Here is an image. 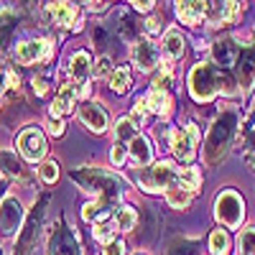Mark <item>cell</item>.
I'll use <instances>...</instances> for the list:
<instances>
[{
	"label": "cell",
	"instance_id": "cell-35",
	"mask_svg": "<svg viewBox=\"0 0 255 255\" xmlns=\"http://www.w3.org/2000/svg\"><path fill=\"white\" fill-rule=\"evenodd\" d=\"M120 31H123V36L125 38H135V33H138V28H135V23H133V20L130 18H128V15H120Z\"/></svg>",
	"mask_w": 255,
	"mask_h": 255
},
{
	"label": "cell",
	"instance_id": "cell-10",
	"mask_svg": "<svg viewBox=\"0 0 255 255\" xmlns=\"http://www.w3.org/2000/svg\"><path fill=\"white\" fill-rule=\"evenodd\" d=\"M49 255H79V243L67 227L56 225L49 235Z\"/></svg>",
	"mask_w": 255,
	"mask_h": 255
},
{
	"label": "cell",
	"instance_id": "cell-2",
	"mask_svg": "<svg viewBox=\"0 0 255 255\" xmlns=\"http://www.w3.org/2000/svg\"><path fill=\"white\" fill-rule=\"evenodd\" d=\"M72 179L84 189V191H92V194H100V202L102 204H115L118 197L123 194V181L110 174V171H105V168H74L72 171Z\"/></svg>",
	"mask_w": 255,
	"mask_h": 255
},
{
	"label": "cell",
	"instance_id": "cell-19",
	"mask_svg": "<svg viewBox=\"0 0 255 255\" xmlns=\"http://www.w3.org/2000/svg\"><path fill=\"white\" fill-rule=\"evenodd\" d=\"M74 102H77V90H74V87H64V90L56 95L54 105H51V115L59 118V115L72 113V110H74Z\"/></svg>",
	"mask_w": 255,
	"mask_h": 255
},
{
	"label": "cell",
	"instance_id": "cell-3",
	"mask_svg": "<svg viewBox=\"0 0 255 255\" xmlns=\"http://www.w3.org/2000/svg\"><path fill=\"white\" fill-rule=\"evenodd\" d=\"M189 90L191 97L199 100V102H209L220 90L232 92V79L220 72L217 67H209V64H197L189 74Z\"/></svg>",
	"mask_w": 255,
	"mask_h": 255
},
{
	"label": "cell",
	"instance_id": "cell-33",
	"mask_svg": "<svg viewBox=\"0 0 255 255\" xmlns=\"http://www.w3.org/2000/svg\"><path fill=\"white\" fill-rule=\"evenodd\" d=\"M41 179H44V181H56L59 179V163L56 161H46L44 166H41Z\"/></svg>",
	"mask_w": 255,
	"mask_h": 255
},
{
	"label": "cell",
	"instance_id": "cell-38",
	"mask_svg": "<svg viewBox=\"0 0 255 255\" xmlns=\"http://www.w3.org/2000/svg\"><path fill=\"white\" fill-rule=\"evenodd\" d=\"M194 250H197V245H191V243H184V245L174 248V250H171V255H197Z\"/></svg>",
	"mask_w": 255,
	"mask_h": 255
},
{
	"label": "cell",
	"instance_id": "cell-12",
	"mask_svg": "<svg viewBox=\"0 0 255 255\" xmlns=\"http://www.w3.org/2000/svg\"><path fill=\"white\" fill-rule=\"evenodd\" d=\"M133 59H135V64H138L143 72H151L156 64H158V49L148 38H140L138 44H135V49H133Z\"/></svg>",
	"mask_w": 255,
	"mask_h": 255
},
{
	"label": "cell",
	"instance_id": "cell-40",
	"mask_svg": "<svg viewBox=\"0 0 255 255\" xmlns=\"http://www.w3.org/2000/svg\"><path fill=\"white\" fill-rule=\"evenodd\" d=\"M95 44H97V46H102V49L108 46V31H105L102 26H97V28H95Z\"/></svg>",
	"mask_w": 255,
	"mask_h": 255
},
{
	"label": "cell",
	"instance_id": "cell-27",
	"mask_svg": "<svg viewBox=\"0 0 255 255\" xmlns=\"http://www.w3.org/2000/svg\"><path fill=\"white\" fill-rule=\"evenodd\" d=\"M209 250H212V255H227L230 253V238L225 230H215L209 235Z\"/></svg>",
	"mask_w": 255,
	"mask_h": 255
},
{
	"label": "cell",
	"instance_id": "cell-46",
	"mask_svg": "<svg viewBox=\"0 0 255 255\" xmlns=\"http://www.w3.org/2000/svg\"><path fill=\"white\" fill-rule=\"evenodd\" d=\"M0 194H3V184H0Z\"/></svg>",
	"mask_w": 255,
	"mask_h": 255
},
{
	"label": "cell",
	"instance_id": "cell-31",
	"mask_svg": "<svg viewBox=\"0 0 255 255\" xmlns=\"http://www.w3.org/2000/svg\"><path fill=\"white\" fill-rule=\"evenodd\" d=\"M240 253L255 255V227H248V230L240 232Z\"/></svg>",
	"mask_w": 255,
	"mask_h": 255
},
{
	"label": "cell",
	"instance_id": "cell-8",
	"mask_svg": "<svg viewBox=\"0 0 255 255\" xmlns=\"http://www.w3.org/2000/svg\"><path fill=\"white\" fill-rule=\"evenodd\" d=\"M18 151H20V156L28 158V161L44 158V153H46V138H44V133H41L38 128H26V130L18 135Z\"/></svg>",
	"mask_w": 255,
	"mask_h": 255
},
{
	"label": "cell",
	"instance_id": "cell-23",
	"mask_svg": "<svg viewBox=\"0 0 255 255\" xmlns=\"http://www.w3.org/2000/svg\"><path fill=\"white\" fill-rule=\"evenodd\" d=\"M145 102H148V110L156 113V115H166L168 108H171V97H168V92H163V90H153L145 97Z\"/></svg>",
	"mask_w": 255,
	"mask_h": 255
},
{
	"label": "cell",
	"instance_id": "cell-26",
	"mask_svg": "<svg viewBox=\"0 0 255 255\" xmlns=\"http://www.w3.org/2000/svg\"><path fill=\"white\" fill-rule=\"evenodd\" d=\"M128 87H130V69H128V67H118L113 72V77H110V90L123 95V92H128Z\"/></svg>",
	"mask_w": 255,
	"mask_h": 255
},
{
	"label": "cell",
	"instance_id": "cell-45",
	"mask_svg": "<svg viewBox=\"0 0 255 255\" xmlns=\"http://www.w3.org/2000/svg\"><path fill=\"white\" fill-rule=\"evenodd\" d=\"M133 8H135V10H151L153 3H151V0H145V3H133Z\"/></svg>",
	"mask_w": 255,
	"mask_h": 255
},
{
	"label": "cell",
	"instance_id": "cell-11",
	"mask_svg": "<svg viewBox=\"0 0 255 255\" xmlns=\"http://www.w3.org/2000/svg\"><path fill=\"white\" fill-rule=\"evenodd\" d=\"M79 118L92 133H102L105 128H108V113H105L100 105H95V102H84L79 108Z\"/></svg>",
	"mask_w": 255,
	"mask_h": 255
},
{
	"label": "cell",
	"instance_id": "cell-24",
	"mask_svg": "<svg viewBox=\"0 0 255 255\" xmlns=\"http://www.w3.org/2000/svg\"><path fill=\"white\" fill-rule=\"evenodd\" d=\"M163 46H166V54H168V59H179V56L184 54V38H181V33H179L176 28L166 31Z\"/></svg>",
	"mask_w": 255,
	"mask_h": 255
},
{
	"label": "cell",
	"instance_id": "cell-21",
	"mask_svg": "<svg viewBox=\"0 0 255 255\" xmlns=\"http://www.w3.org/2000/svg\"><path fill=\"white\" fill-rule=\"evenodd\" d=\"M130 156L135 161V166H148L153 158V151H151V143H148L143 135H138L133 143H130Z\"/></svg>",
	"mask_w": 255,
	"mask_h": 255
},
{
	"label": "cell",
	"instance_id": "cell-25",
	"mask_svg": "<svg viewBox=\"0 0 255 255\" xmlns=\"http://www.w3.org/2000/svg\"><path fill=\"white\" fill-rule=\"evenodd\" d=\"M138 138V128L133 125V120H128V118H123V120H118V125H115V143H133Z\"/></svg>",
	"mask_w": 255,
	"mask_h": 255
},
{
	"label": "cell",
	"instance_id": "cell-39",
	"mask_svg": "<svg viewBox=\"0 0 255 255\" xmlns=\"http://www.w3.org/2000/svg\"><path fill=\"white\" fill-rule=\"evenodd\" d=\"M108 72H110V59L102 56V59L97 61V67H95V74H97V77H105Z\"/></svg>",
	"mask_w": 255,
	"mask_h": 255
},
{
	"label": "cell",
	"instance_id": "cell-20",
	"mask_svg": "<svg viewBox=\"0 0 255 255\" xmlns=\"http://www.w3.org/2000/svg\"><path fill=\"white\" fill-rule=\"evenodd\" d=\"M191 197H194V191H191L189 186H184V184H174V186H168V189H166V199H168V204L176 207V209H184V207L191 202Z\"/></svg>",
	"mask_w": 255,
	"mask_h": 255
},
{
	"label": "cell",
	"instance_id": "cell-13",
	"mask_svg": "<svg viewBox=\"0 0 255 255\" xmlns=\"http://www.w3.org/2000/svg\"><path fill=\"white\" fill-rule=\"evenodd\" d=\"M240 10V3H207V20L212 26H222Z\"/></svg>",
	"mask_w": 255,
	"mask_h": 255
},
{
	"label": "cell",
	"instance_id": "cell-14",
	"mask_svg": "<svg viewBox=\"0 0 255 255\" xmlns=\"http://www.w3.org/2000/svg\"><path fill=\"white\" fill-rule=\"evenodd\" d=\"M46 54H49V44H46V41H26V44L18 46L15 59L20 64H33L38 59H44Z\"/></svg>",
	"mask_w": 255,
	"mask_h": 255
},
{
	"label": "cell",
	"instance_id": "cell-43",
	"mask_svg": "<svg viewBox=\"0 0 255 255\" xmlns=\"http://www.w3.org/2000/svg\"><path fill=\"white\" fill-rule=\"evenodd\" d=\"M33 90L38 92V95H46V90H49V84H46V79H33Z\"/></svg>",
	"mask_w": 255,
	"mask_h": 255
},
{
	"label": "cell",
	"instance_id": "cell-34",
	"mask_svg": "<svg viewBox=\"0 0 255 255\" xmlns=\"http://www.w3.org/2000/svg\"><path fill=\"white\" fill-rule=\"evenodd\" d=\"M95 238L110 245L113 238H115V227H113V225H95Z\"/></svg>",
	"mask_w": 255,
	"mask_h": 255
},
{
	"label": "cell",
	"instance_id": "cell-22",
	"mask_svg": "<svg viewBox=\"0 0 255 255\" xmlns=\"http://www.w3.org/2000/svg\"><path fill=\"white\" fill-rule=\"evenodd\" d=\"M15 36V15L8 10H0V49H8Z\"/></svg>",
	"mask_w": 255,
	"mask_h": 255
},
{
	"label": "cell",
	"instance_id": "cell-1",
	"mask_svg": "<svg viewBox=\"0 0 255 255\" xmlns=\"http://www.w3.org/2000/svg\"><path fill=\"white\" fill-rule=\"evenodd\" d=\"M135 181L145 189V191H158V189H168L174 184H184L189 186L191 191H197L199 184H202V176L199 171H194V168H176L174 163H156L151 168H138L135 171Z\"/></svg>",
	"mask_w": 255,
	"mask_h": 255
},
{
	"label": "cell",
	"instance_id": "cell-17",
	"mask_svg": "<svg viewBox=\"0 0 255 255\" xmlns=\"http://www.w3.org/2000/svg\"><path fill=\"white\" fill-rule=\"evenodd\" d=\"M49 10L56 20V26H61V28H72L77 23V8L72 3H51Z\"/></svg>",
	"mask_w": 255,
	"mask_h": 255
},
{
	"label": "cell",
	"instance_id": "cell-30",
	"mask_svg": "<svg viewBox=\"0 0 255 255\" xmlns=\"http://www.w3.org/2000/svg\"><path fill=\"white\" fill-rule=\"evenodd\" d=\"M0 166H3V171L8 176H20V161L15 158V153H0Z\"/></svg>",
	"mask_w": 255,
	"mask_h": 255
},
{
	"label": "cell",
	"instance_id": "cell-7",
	"mask_svg": "<svg viewBox=\"0 0 255 255\" xmlns=\"http://www.w3.org/2000/svg\"><path fill=\"white\" fill-rule=\"evenodd\" d=\"M197 140H199V133L194 125H186V128H176L168 135V143H171V151L179 161H191L194 158V148H197Z\"/></svg>",
	"mask_w": 255,
	"mask_h": 255
},
{
	"label": "cell",
	"instance_id": "cell-9",
	"mask_svg": "<svg viewBox=\"0 0 255 255\" xmlns=\"http://www.w3.org/2000/svg\"><path fill=\"white\" fill-rule=\"evenodd\" d=\"M20 220H23V207H20V202L15 197L3 199V204H0V235L3 238L15 235L20 227Z\"/></svg>",
	"mask_w": 255,
	"mask_h": 255
},
{
	"label": "cell",
	"instance_id": "cell-28",
	"mask_svg": "<svg viewBox=\"0 0 255 255\" xmlns=\"http://www.w3.org/2000/svg\"><path fill=\"white\" fill-rule=\"evenodd\" d=\"M115 225H118V230H123V232H130L133 227H135V212L130 209V207H120L118 212H115Z\"/></svg>",
	"mask_w": 255,
	"mask_h": 255
},
{
	"label": "cell",
	"instance_id": "cell-18",
	"mask_svg": "<svg viewBox=\"0 0 255 255\" xmlns=\"http://www.w3.org/2000/svg\"><path fill=\"white\" fill-rule=\"evenodd\" d=\"M212 56H215V61L220 67H230V64H235L240 59V49L232 44V41H220V44H215V49H212Z\"/></svg>",
	"mask_w": 255,
	"mask_h": 255
},
{
	"label": "cell",
	"instance_id": "cell-41",
	"mask_svg": "<svg viewBox=\"0 0 255 255\" xmlns=\"http://www.w3.org/2000/svg\"><path fill=\"white\" fill-rule=\"evenodd\" d=\"M125 161V145H120V143H115V148H113V163H123Z\"/></svg>",
	"mask_w": 255,
	"mask_h": 255
},
{
	"label": "cell",
	"instance_id": "cell-15",
	"mask_svg": "<svg viewBox=\"0 0 255 255\" xmlns=\"http://www.w3.org/2000/svg\"><path fill=\"white\" fill-rule=\"evenodd\" d=\"M176 15L179 20H184L186 26H194L207 15V3H197V0H186V3L176 5Z\"/></svg>",
	"mask_w": 255,
	"mask_h": 255
},
{
	"label": "cell",
	"instance_id": "cell-4",
	"mask_svg": "<svg viewBox=\"0 0 255 255\" xmlns=\"http://www.w3.org/2000/svg\"><path fill=\"white\" fill-rule=\"evenodd\" d=\"M235 125H238V118L235 113H222L215 125L209 130V138H207V148H204V158L209 166L220 163L225 156H227V148L232 143V133H235Z\"/></svg>",
	"mask_w": 255,
	"mask_h": 255
},
{
	"label": "cell",
	"instance_id": "cell-5",
	"mask_svg": "<svg viewBox=\"0 0 255 255\" xmlns=\"http://www.w3.org/2000/svg\"><path fill=\"white\" fill-rule=\"evenodd\" d=\"M46 204H49V197H41L38 204L31 209V215L26 217V225H23V230H20V235H18L15 255H31V250L36 248L41 225H44V217H46Z\"/></svg>",
	"mask_w": 255,
	"mask_h": 255
},
{
	"label": "cell",
	"instance_id": "cell-37",
	"mask_svg": "<svg viewBox=\"0 0 255 255\" xmlns=\"http://www.w3.org/2000/svg\"><path fill=\"white\" fill-rule=\"evenodd\" d=\"M105 255H125V245L120 240H113L108 248H105Z\"/></svg>",
	"mask_w": 255,
	"mask_h": 255
},
{
	"label": "cell",
	"instance_id": "cell-16",
	"mask_svg": "<svg viewBox=\"0 0 255 255\" xmlns=\"http://www.w3.org/2000/svg\"><path fill=\"white\" fill-rule=\"evenodd\" d=\"M238 74H240V84L248 90L253 87L255 82V51L248 49V51H240V59H238Z\"/></svg>",
	"mask_w": 255,
	"mask_h": 255
},
{
	"label": "cell",
	"instance_id": "cell-36",
	"mask_svg": "<svg viewBox=\"0 0 255 255\" xmlns=\"http://www.w3.org/2000/svg\"><path fill=\"white\" fill-rule=\"evenodd\" d=\"M245 158H248V163L255 168V130L248 135V140H245Z\"/></svg>",
	"mask_w": 255,
	"mask_h": 255
},
{
	"label": "cell",
	"instance_id": "cell-44",
	"mask_svg": "<svg viewBox=\"0 0 255 255\" xmlns=\"http://www.w3.org/2000/svg\"><path fill=\"white\" fill-rule=\"evenodd\" d=\"M145 31H148V33H156V31H161V20H158V18H148Z\"/></svg>",
	"mask_w": 255,
	"mask_h": 255
},
{
	"label": "cell",
	"instance_id": "cell-42",
	"mask_svg": "<svg viewBox=\"0 0 255 255\" xmlns=\"http://www.w3.org/2000/svg\"><path fill=\"white\" fill-rule=\"evenodd\" d=\"M49 130H51L54 135H61V133H64V123H61L59 118H56V120L51 118V120H49Z\"/></svg>",
	"mask_w": 255,
	"mask_h": 255
},
{
	"label": "cell",
	"instance_id": "cell-6",
	"mask_svg": "<svg viewBox=\"0 0 255 255\" xmlns=\"http://www.w3.org/2000/svg\"><path fill=\"white\" fill-rule=\"evenodd\" d=\"M215 215L227 227H240V220L245 215V204H243L238 191H232V189L222 191V194L217 197V202H215Z\"/></svg>",
	"mask_w": 255,
	"mask_h": 255
},
{
	"label": "cell",
	"instance_id": "cell-29",
	"mask_svg": "<svg viewBox=\"0 0 255 255\" xmlns=\"http://www.w3.org/2000/svg\"><path fill=\"white\" fill-rule=\"evenodd\" d=\"M87 72H90V54L87 51H77L72 56V77L82 79Z\"/></svg>",
	"mask_w": 255,
	"mask_h": 255
},
{
	"label": "cell",
	"instance_id": "cell-32",
	"mask_svg": "<svg viewBox=\"0 0 255 255\" xmlns=\"http://www.w3.org/2000/svg\"><path fill=\"white\" fill-rule=\"evenodd\" d=\"M171 87V67H163L161 72H158V77L153 79V90H168Z\"/></svg>",
	"mask_w": 255,
	"mask_h": 255
}]
</instances>
